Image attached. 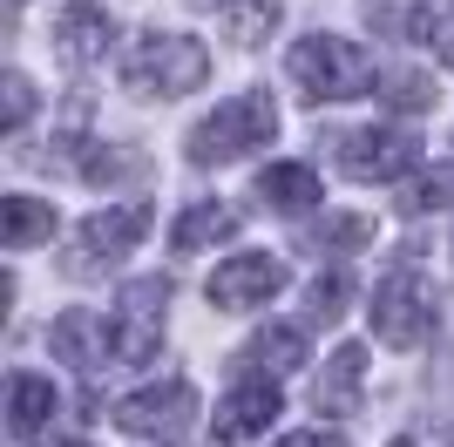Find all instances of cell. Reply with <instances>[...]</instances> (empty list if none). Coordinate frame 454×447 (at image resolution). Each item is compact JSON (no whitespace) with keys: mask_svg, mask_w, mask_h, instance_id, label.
Listing matches in <instances>:
<instances>
[{"mask_svg":"<svg viewBox=\"0 0 454 447\" xmlns=\"http://www.w3.org/2000/svg\"><path fill=\"white\" fill-rule=\"evenodd\" d=\"M278 136V102H271V89H245L231 95V102H217V109L190 129V163H238V156H251L258 143H271Z\"/></svg>","mask_w":454,"mask_h":447,"instance_id":"cell-1","label":"cell"},{"mask_svg":"<svg viewBox=\"0 0 454 447\" xmlns=\"http://www.w3.org/2000/svg\"><path fill=\"white\" fill-rule=\"evenodd\" d=\"M285 68H292V82H299L312 102H346V95L373 89V55L346 35H305Z\"/></svg>","mask_w":454,"mask_h":447,"instance_id":"cell-2","label":"cell"},{"mask_svg":"<svg viewBox=\"0 0 454 447\" xmlns=\"http://www.w3.org/2000/svg\"><path fill=\"white\" fill-rule=\"evenodd\" d=\"M122 82L136 95H190L210 82V48L197 35H143L122 61Z\"/></svg>","mask_w":454,"mask_h":447,"instance_id":"cell-3","label":"cell"},{"mask_svg":"<svg viewBox=\"0 0 454 447\" xmlns=\"http://www.w3.org/2000/svg\"><path fill=\"white\" fill-rule=\"evenodd\" d=\"M373 333H380V346H394V353H414V346L434 339V292H427V278H420V264L400 258L394 271L380 278V292H373Z\"/></svg>","mask_w":454,"mask_h":447,"instance_id":"cell-4","label":"cell"},{"mask_svg":"<svg viewBox=\"0 0 454 447\" xmlns=\"http://www.w3.org/2000/svg\"><path fill=\"white\" fill-rule=\"evenodd\" d=\"M150 224H156V210H150V204H115V210H95V217L75 231L68 271H75V278H102V271H109V264L122 258V251H129V244L143 238Z\"/></svg>","mask_w":454,"mask_h":447,"instance_id":"cell-5","label":"cell"},{"mask_svg":"<svg viewBox=\"0 0 454 447\" xmlns=\"http://www.w3.org/2000/svg\"><path fill=\"white\" fill-rule=\"evenodd\" d=\"M163 305H170V278H136L122 285V305H115V366H143L163 346Z\"/></svg>","mask_w":454,"mask_h":447,"instance_id":"cell-6","label":"cell"},{"mask_svg":"<svg viewBox=\"0 0 454 447\" xmlns=\"http://www.w3.org/2000/svg\"><path fill=\"white\" fill-rule=\"evenodd\" d=\"M333 156L353 184H394V176L420 169V143L407 129H346L333 136Z\"/></svg>","mask_w":454,"mask_h":447,"instance_id":"cell-7","label":"cell"},{"mask_svg":"<svg viewBox=\"0 0 454 447\" xmlns=\"http://www.w3.org/2000/svg\"><path fill=\"white\" fill-rule=\"evenodd\" d=\"M190 420H197V387L190 380H163V387H143L115 407V427L136 434V441H184Z\"/></svg>","mask_w":454,"mask_h":447,"instance_id":"cell-8","label":"cell"},{"mask_svg":"<svg viewBox=\"0 0 454 447\" xmlns=\"http://www.w3.org/2000/svg\"><path fill=\"white\" fill-rule=\"evenodd\" d=\"M285 292V264L271 251H238L210 271V305L217 312H251V305H271Z\"/></svg>","mask_w":454,"mask_h":447,"instance_id":"cell-9","label":"cell"},{"mask_svg":"<svg viewBox=\"0 0 454 447\" xmlns=\"http://www.w3.org/2000/svg\"><path fill=\"white\" fill-rule=\"evenodd\" d=\"M278 407H285V400H278V387H271V380H238V387L217 400V413H210V434H217L224 447L258 441V434L278 420Z\"/></svg>","mask_w":454,"mask_h":447,"instance_id":"cell-10","label":"cell"},{"mask_svg":"<svg viewBox=\"0 0 454 447\" xmlns=\"http://www.w3.org/2000/svg\"><path fill=\"white\" fill-rule=\"evenodd\" d=\"M55 413H61L55 380H41V372H14V380H7V427H14L20 441L48 434V427H55Z\"/></svg>","mask_w":454,"mask_h":447,"instance_id":"cell-11","label":"cell"},{"mask_svg":"<svg viewBox=\"0 0 454 447\" xmlns=\"http://www.w3.org/2000/svg\"><path fill=\"white\" fill-rule=\"evenodd\" d=\"M48 346H55V353L68 359V366L95 372L102 359L115 353V333H109V325H102L95 312H82V305H75V312H61V318H55V333H48Z\"/></svg>","mask_w":454,"mask_h":447,"instance_id":"cell-12","label":"cell"},{"mask_svg":"<svg viewBox=\"0 0 454 447\" xmlns=\"http://www.w3.org/2000/svg\"><path fill=\"white\" fill-rule=\"evenodd\" d=\"M251 197H258L265 210H278V217H299V210L319 204V176H312V163H271Z\"/></svg>","mask_w":454,"mask_h":447,"instance_id":"cell-13","label":"cell"},{"mask_svg":"<svg viewBox=\"0 0 454 447\" xmlns=\"http://www.w3.org/2000/svg\"><path fill=\"white\" fill-rule=\"evenodd\" d=\"M109 41H115V20L102 7H68L55 20V55L61 61H95V55H109Z\"/></svg>","mask_w":454,"mask_h":447,"instance_id":"cell-14","label":"cell"},{"mask_svg":"<svg viewBox=\"0 0 454 447\" xmlns=\"http://www.w3.org/2000/svg\"><path fill=\"white\" fill-rule=\"evenodd\" d=\"M360 387H366V353L360 346H340V353L325 359L312 400H319V413H353L360 407Z\"/></svg>","mask_w":454,"mask_h":447,"instance_id":"cell-15","label":"cell"},{"mask_svg":"<svg viewBox=\"0 0 454 447\" xmlns=\"http://www.w3.org/2000/svg\"><path fill=\"white\" fill-rule=\"evenodd\" d=\"M245 359L265 372V380L271 372H299L305 366V325H265V333L245 346Z\"/></svg>","mask_w":454,"mask_h":447,"instance_id":"cell-16","label":"cell"},{"mask_svg":"<svg viewBox=\"0 0 454 447\" xmlns=\"http://www.w3.org/2000/svg\"><path fill=\"white\" fill-rule=\"evenodd\" d=\"M0 238H7V251H27V244L55 238V210L41 197H7L0 204Z\"/></svg>","mask_w":454,"mask_h":447,"instance_id":"cell-17","label":"cell"},{"mask_svg":"<svg viewBox=\"0 0 454 447\" xmlns=\"http://www.w3.org/2000/svg\"><path fill=\"white\" fill-rule=\"evenodd\" d=\"M231 231H238V217H231L224 204H190L184 217H176L170 244H176V251H210V244H224Z\"/></svg>","mask_w":454,"mask_h":447,"instance_id":"cell-18","label":"cell"},{"mask_svg":"<svg viewBox=\"0 0 454 447\" xmlns=\"http://www.w3.org/2000/svg\"><path fill=\"white\" fill-rule=\"evenodd\" d=\"M197 7H217V20H224L245 48H251V41H265L271 27H278V0H197Z\"/></svg>","mask_w":454,"mask_h":447,"instance_id":"cell-19","label":"cell"},{"mask_svg":"<svg viewBox=\"0 0 454 447\" xmlns=\"http://www.w3.org/2000/svg\"><path fill=\"white\" fill-rule=\"evenodd\" d=\"M400 27H407V41H420V48H434L441 61H454V0H441V7H407Z\"/></svg>","mask_w":454,"mask_h":447,"instance_id":"cell-20","label":"cell"},{"mask_svg":"<svg viewBox=\"0 0 454 447\" xmlns=\"http://www.w3.org/2000/svg\"><path fill=\"white\" fill-rule=\"evenodd\" d=\"M373 244V217H325L312 224V251H360Z\"/></svg>","mask_w":454,"mask_h":447,"instance_id":"cell-21","label":"cell"},{"mask_svg":"<svg viewBox=\"0 0 454 447\" xmlns=\"http://www.w3.org/2000/svg\"><path fill=\"white\" fill-rule=\"evenodd\" d=\"M441 204H454V169H427V176L400 197V210H407V217H427V210H441Z\"/></svg>","mask_w":454,"mask_h":447,"instance_id":"cell-22","label":"cell"},{"mask_svg":"<svg viewBox=\"0 0 454 447\" xmlns=\"http://www.w3.org/2000/svg\"><path fill=\"white\" fill-rule=\"evenodd\" d=\"M380 102H387V109H434V82H427V74H394V82H387V89H380Z\"/></svg>","mask_w":454,"mask_h":447,"instance_id":"cell-23","label":"cell"},{"mask_svg":"<svg viewBox=\"0 0 454 447\" xmlns=\"http://www.w3.org/2000/svg\"><path fill=\"white\" fill-rule=\"evenodd\" d=\"M82 169H89L95 184H115V176H143V156L136 149H89Z\"/></svg>","mask_w":454,"mask_h":447,"instance_id":"cell-24","label":"cell"},{"mask_svg":"<svg viewBox=\"0 0 454 447\" xmlns=\"http://www.w3.org/2000/svg\"><path fill=\"white\" fill-rule=\"evenodd\" d=\"M346 298H353V278H346V271H325V278H312V318H325V325H333V318L346 312Z\"/></svg>","mask_w":454,"mask_h":447,"instance_id":"cell-25","label":"cell"},{"mask_svg":"<svg viewBox=\"0 0 454 447\" xmlns=\"http://www.w3.org/2000/svg\"><path fill=\"white\" fill-rule=\"evenodd\" d=\"M35 115V82L27 74H7V129H20Z\"/></svg>","mask_w":454,"mask_h":447,"instance_id":"cell-26","label":"cell"},{"mask_svg":"<svg viewBox=\"0 0 454 447\" xmlns=\"http://www.w3.org/2000/svg\"><path fill=\"white\" fill-rule=\"evenodd\" d=\"M278 447H353L346 434H333V427H305V434H285Z\"/></svg>","mask_w":454,"mask_h":447,"instance_id":"cell-27","label":"cell"}]
</instances>
